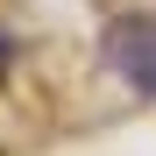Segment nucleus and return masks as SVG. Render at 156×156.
I'll use <instances>...</instances> for the list:
<instances>
[{
  "label": "nucleus",
  "instance_id": "nucleus-1",
  "mask_svg": "<svg viewBox=\"0 0 156 156\" xmlns=\"http://www.w3.org/2000/svg\"><path fill=\"white\" fill-rule=\"evenodd\" d=\"M107 64L128 78V92L156 99V14H121L107 29Z\"/></svg>",
  "mask_w": 156,
  "mask_h": 156
}]
</instances>
